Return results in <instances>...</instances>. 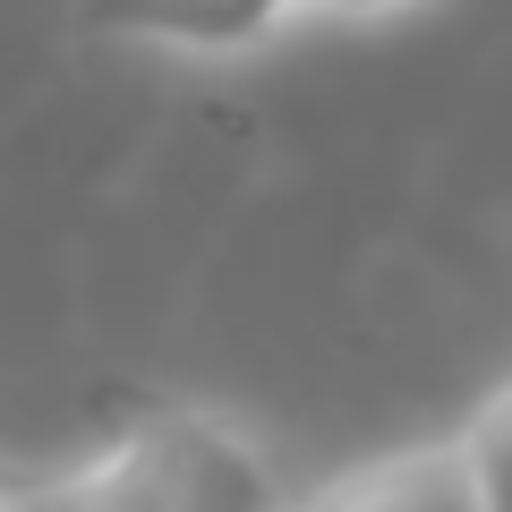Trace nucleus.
Instances as JSON below:
<instances>
[{
    "mask_svg": "<svg viewBox=\"0 0 512 512\" xmlns=\"http://www.w3.org/2000/svg\"><path fill=\"white\" fill-rule=\"evenodd\" d=\"M410 9H427V0H316V18L333 26H384V18H410Z\"/></svg>",
    "mask_w": 512,
    "mask_h": 512,
    "instance_id": "39448f33",
    "label": "nucleus"
},
{
    "mask_svg": "<svg viewBox=\"0 0 512 512\" xmlns=\"http://www.w3.org/2000/svg\"><path fill=\"white\" fill-rule=\"evenodd\" d=\"M461 444H470V470H478V504L512 512V384H495L487 402L470 410Z\"/></svg>",
    "mask_w": 512,
    "mask_h": 512,
    "instance_id": "20e7f679",
    "label": "nucleus"
},
{
    "mask_svg": "<svg viewBox=\"0 0 512 512\" xmlns=\"http://www.w3.org/2000/svg\"><path fill=\"white\" fill-rule=\"evenodd\" d=\"M9 512H299L265 436L205 402H163L60 470L9 478Z\"/></svg>",
    "mask_w": 512,
    "mask_h": 512,
    "instance_id": "f257e3e1",
    "label": "nucleus"
},
{
    "mask_svg": "<svg viewBox=\"0 0 512 512\" xmlns=\"http://www.w3.org/2000/svg\"><path fill=\"white\" fill-rule=\"evenodd\" d=\"M299 512H487L478 504V470H470V444L453 436H427V444H402V453L367 461V470L316 487Z\"/></svg>",
    "mask_w": 512,
    "mask_h": 512,
    "instance_id": "7ed1b4c3",
    "label": "nucleus"
},
{
    "mask_svg": "<svg viewBox=\"0 0 512 512\" xmlns=\"http://www.w3.org/2000/svg\"><path fill=\"white\" fill-rule=\"evenodd\" d=\"M299 18H316V0H86V26L103 43L171 60H248Z\"/></svg>",
    "mask_w": 512,
    "mask_h": 512,
    "instance_id": "f03ea898",
    "label": "nucleus"
},
{
    "mask_svg": "<svg viewBox=\"0 0 512 512\" xmlns=\"http://www.w3.org/2000/svg\"><path fill=\"white\" fill-rule=\"evenodd\" d=\"M0 512H9V478H0Z\"/></svg>",
    "mask_w": 512,
    "mask_h": 512,
    "instance_id": "423d86ee",
    "label": "nucleus"
}]
</instances>
